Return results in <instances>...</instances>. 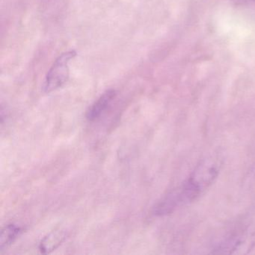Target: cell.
Wrapping results in <instances>:
<instances>
[{"label":"cell","instance_id":"5","mask_svg":"<svg viewBox=\"0 0 255 255\" xmlns=\"http://www.w3.org/2000/svg\"><path fill=\"white\" fill-rule=\"evenodd\" d=\"M22 228L14 224L6 225L0 234V250H4L12 244L16 239L21 234Z\"/></svg>","mask_w":255,"mask_h":255},{"label":"cell","instance_id":"1","mask_svg":"<svg viewBox=\"0 0 255 255\" xmlns=\"http://www.w3.org/2000/svg\"><path fill=\"white\" fill-rule=\"evenodd\" d=\"M210 184L212 182L208 177L197 168L189 178L180 186L173 189L156 204L154 208L155 215L162 216L173 213L178 207L196 199Z\"/></svg>","mask_w":255,"mask_h":255},{"label":"cell","instance_id":"3","mask_svg":"<svg viewBox=\"0 0 255 255\" xmlns=\"http://www.w3.org/2000/svg\"><path fill=\"white\" fill-rule=\"evenodd\" d=\"M116 95L117 93L113 89H110L103 94L98 98V101H95L93 105L88 110L86 113V119L90 122H93L98 119L108 108L109 106L116 98Z\"/></svg>","mask_w":255,"mask_h":255},{"label":"cell","instance_id":"2","mask_svg":"<svg viewBox=\"0 0 255 255\" xmlns=\"http://www.w3.org/2000/svg\"><path fill=\"white\" fill-rule=\"evenodd\" d=\"M76 56L77 53L74 50H71L62 53L55 60L46 76L43 86L44 92L50 93L56 91L68 81L69 77L68 64Z\"/></svg>","mask_w":255,"mask_h":255},{"label":"cell","instance_id":"4","mask_svg":"<svg viewBox=\"0 0 255 255\" xmlns=\"http://www.w3.org/2000/svg\"><path fill=\"white\" fill-rule=\"evenodd\" d=\"M66 238V232L57 230L50 233L44 237L40 243L39 249L41 253L49 254L57 249Z\"/></svg>","mask_w":255,"mask_h":255}]
</instances>
